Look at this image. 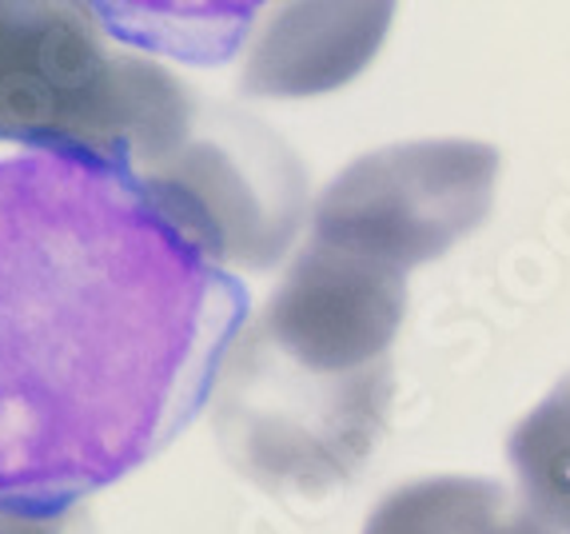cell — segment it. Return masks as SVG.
<instances>
[{"mask_svg":"<svg viewBox=\"0 0 570 534\" xmlns=\"http://www.w3.org/2000/svg\"><path fill=\"white\" fill-rule=\"evenodd\" d=\"M247 291L132 168L0 144V503L68 511L180 435Z\"/></svg>","mask_w":570,"mask_h":534,"instance_id":"1","label":"cell"},{"mask_svg":"<svg viewBox=\"0 0 570 534\" xmlns=\"http://www.w3.org/2000/svg\"><path fill=\"white\" fill-rule=\"evenodd\" d=\"M200 96L105 32L85 0H0V144H68L140 168Z\"/></svg>","mask_w":570,"mask_h":534,"instance_id":"2","label":"cell"},{"mask_svg":"<svg viewBox=\"0 0 570 534\" xmlns=\"http://www.w3.org/2000/svg\"><path fill=\"white\" fill-rule=\"evenodd\" d=\"M160 211L228 271L287 256L304 224V168L256 116L200 105L184 132L132 168Z\"/></svg>","mask_w":570,"mask_h":534,"instance_id":"3","label":"cell"},{"mask_svg":"<svg viewBox=\"0 0 570 534\" xmlns=\"http://www.w3.org/2000/svg\"><path fill=\"white\" fill-rule=\"evenodd\" d=\"M499 164L479 140H411L367 152L320 191L307 239L407 276L483 228Z\"/></svg>","mask_w":570,"mask_h":534,"instance_id":"4","label":"cell"},{"mask_svg":"<svg viewBox=\"0 0 570 534\" xmlns=\"http://www.w3.org/2000/svg\"><path fill=\"white\" fill-rule=\"evenodd\" d=\"M400 0H267L239 48V88L307 100L347 88L375 60Z\"/></svg>","mask_w":570,"mask_h":534,"instance_id":"5","label":"cell"},{"mask_svg":"<svg viewBox=\"0 0 570 534\" xmlns=\"http://www.w3.org/2000/svg\"><path fill=\"white\" fill-rule=\"evenodd\" d=\"M112 40L144 57L216 68L239 57L267 0H85Z\"/></svg>","mask_w":570,"mask_h":534,"instance_id":"6","label":"cell"},{"mask_svg":"<svg viewBox=\"0 0 570 534\" xmlns=\"http://www.w3.org/2000/svg\"><path fill=\"white\" fill-rule=\"evenodd\" d=\"M363 534H534L523 498L491 478L439 475L383 495Z\"/></svg>","mask_w":570,"mask_h":534,"instance_id":"7","label":"cell"},{"mask_svg":"<svg viewBox=\"0 0 570 534\" xmlns=\"http://www.w3.org/2000/svg\"><path fill=\"white\" fill-rule=\"evenodd\" d=\"M534 534H570V375L507 439Z\"/></svg>","mask_w":570,"mask_h":534,"instance_id":"8","label":"cell"},{"mask_svg":"<svg viewBox=\"0 0 570 534\" xmlns=\"http://www.w3.org/2000/svg\"><path fill=\"white\" fill-rule=\"evenodd\" d=\"M0 534H80V506L32 511V506L0 503Z\"/></svg>","mask_w":570,"mask_h":534,"instance_id":"9","label":"cell"}]
</instances>
